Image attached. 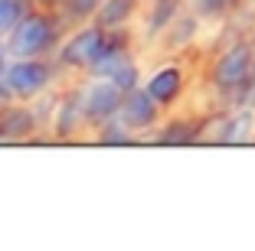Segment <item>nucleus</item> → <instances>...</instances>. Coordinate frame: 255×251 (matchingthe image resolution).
Segmentation results:
<instances>
[{
  "mask_svg": "<svg viewBox=\"0 0 255 251\" xmlns=\"http://www.w3.org/2000/svg\"><path fill=\"white\" fill-rule=\"evenodd\" d=\"M66 33H69V26L59 16V10L36 7L30 16H23L20 26L3 43H7L13 59H53Z\"/></svg>",
  "mask_w": 255,
  "mask_h": 251,
  "instance_id": "f257e3e1",
  "label": "nucleus"
},
{
  "mask_svg": "<svg viewBox=\"0 0 255 251\" xmlns=\"http://www.w3.org/2000/svg\"><path fill=\"white\" fill-rule=\"evenodd\" d=\"M255 75V46L252 39H233L226 46H216L206 59V85L216 98H213L210 108H216L229 91H236L239 85H246L249 79Z\"/></svg>",
  "mask_w": 255,
  "mask_h": 251,
  "instance_id": "f03ea898",
  "label": "nucleus"
},
{
  "mask_svg": "<svg viewBox=\"0 0 255 251\" xmlns=\"http://www.w3.org/2000/svg\"><path fill=\"white\" fill-rule=\"evenodd\" d=\"M105 36L108 30L98 26L95 20L92 23H82V26H72V30L62 36L59 49H56V66H59L62 79H85L89 66L95 62V56L102 52L105 46Z\"/></svg>",
  "mask_w": 255,
  "mask_h": 251,
  "instance_id": "7ed1b4c3",
  "label": "nucleus"
},
{
  "mask_svg": "<svg viewBox=\"0 0 255 251\" xmlns=\"http://www.w3.org/2000/svg\"><path fill=\"white\" fill-rule=\"evenodd\" d=\"M144 88L164 111H177L190 91V66L183 56H164L157 66L144 75Z\"/></svg>",
  "mask_w": 255,
  "mask_h": 251,
  "instance_id": "20e7f679",
  "label": "nucleus"
},
{
  "mask_svg": "<svg viewBox=\"0 0 255 251\" xmlns=\"http://www.w3.org/2000/svg\"><path fill=\"white\" fill-rule=\"evenodd\" d=\"M59 79L62 72L56 59H13L7 75H3V85L10 88L16 101H33L43 91L59 88Z\"/></svg>",
  "mask_w": 255,
  "mask_h": 251,
  "instance_id": "39448f33",
  "label": "nucleus"
},
{
  "mask_svg": "<svg viewBox=\"0 0 255 251\" xmlns=\"http://www.w3.org/2000/svg\"><path fill=\"white\" fill-rule=\"evenodd\" d=\"M82 134H89V121H85L82 104V79H75L59 88V101H56L53 121H49V137L53 141H75Z\"/></svg>",
  "mask_w": 255,
  "mask_h": 251,
  "instance_id": "423d86ee",
  "label": "nucleus"
},
{
  "mask_svg": "<svg viewBox=\"0 0 255 251\" xmlns=\"http://www.w3.org/2000/svg\"><path fill=\"white\" fill-rule=\"evenodd\" d=\"M125 91L115 85L112 79H98V75H85L82 79V104H85V121H89V134L102 127L105 121L118 118Z\"/></svg>",
  "mask_w": 255,
  "mask_h": 251,
  "instance_id": "0eeeda50",
  "label": "nucleus"
},
{
  "mask_svg": "<svg viewBox=\"0 0 255 251\" xmlns=\"http://www.w3.org/2000/svg\"><path fill=\"white\" fill-rule=\"evenodd\" d=\"M26 141H53L39 124L30 101H7L0 108V144H26Z\"/></svg>",
  "mask_w": 255,
  "mask_h": 251,
  "instance_id": "6e6552de",
  "label": "nucleus"
},
{
  "mask_svg": "<svg viewBox=\"0 0 255 251\" xmlns=\"http://www.w3.org/2000/svg\"><path fill=\"white\" fill-rule=\"evenodd\" d=\"M118 118L125 121L131 131L141 137V144L150 141V134L157 131L160 124H164L167 118V111L160 108L154 98H150V91L144 88H134V91H125V101H121V111H118Z\"/></svg>",
  "mask_w": 255,
  "mask_h": 251,
  "instance_id": "1a4fd4ad",
  "label": "nucleus"
},
{
  "mask_svg": "<svg viewBox=\"0 0 255 251\" xmlns=\"http://www.w3.org/2000/svg\"><path fill=\"white\" fill-rule=\"evenodd\" d=\"M203 127H206V111L203 114H173V111H167L164 124L150 134L147 144H160V147H193V144H203Z\"/></svg>",
  "mask_w": 255,
  "mask_h": 251,
  "instance_id": "9d476101",
  "label": "nucleus"
},
{
  "mask_svg": "<svg viewBox=\"0 0 255 251\" xmlns=\"http://www.w3.org/2000/svg\"><path fill=\"white\" fill-rule=\"evenodd\" d=\"M187 10V0H144L141 20H137V39L144 46H157L160 36L170 30V23Z\"/></svg>",
  "mask_w": 255,
  "mask_h": 251,
  "instance_id": "9b49d317",
  "label": "nucleus"
},
{
  "mask_svg": "<svg viewBox=\"0 0 255 251\" xmlns=\"http://www.w3.org/2000/svg\"><path fill=\"white\" fill-rule=\"evenodd\" d=\"M203 30H206V23H203L200 16L187 7L180 16H177V20L170 23V30L160 36L157 49L164 52V56H187L190 49H196V46H200Z\"/></svg>",
  "mask_w": 255,
  "mask_h": 251,
  "instance_id": "f8f14e48",
  "label": "nucleus"
},
{
  "mask_svg": "<svg viewBox=\"0 0 255 251\" xmlns=\"http://www.w3.org/2000/svg\"><path fill=\"white\" fill-rule=\"evenodd\" d=\"M141 10H144V0H102L95 23L105 26V30H128V26H137Z\"/></svg>",
  "mask_w": 255,
  "mask_h": 251,
  "instance_id": "ddd939ff",
  "label": "nucleus"
},
{
  "mask_svg": "<svg viewBox=\"0 0 255 251\" xmlns=\"http://www.w3.org/2000/svg\"><path fill=\"white\" fill-rule=\"evenodd\" d=\"M246 3H249V0H187V7L193 10L206 26H213V30L223 26L226 20H233Z\"/></svg>",
  "mask_w": 255,
  "mask_h": 251,
  "instance_id": "4468645a",
  "label": "nucleus"
},
{
  "mask_svg": "<svg viewBox=\"0 0 255 251\" xmlns=\"http://www.w3.org/2000/svg\"><path fill=\"white\" fill-rule=\"evenodd\" d=\"M92 141L105 144V147H121V144H141V137H137L121 118H112V121H105L102 127L92 131Z\"/></svg>",
  "mask_w": 255,
  "mask_h": 251,
  "instance_id": "2eb2a0df",
  "label": "nucleus"
},
{
  "mask_svg": "<svg viewBox=\"0 0 255 251\" xmlns=\"http://www.w3.org/2000/svg\"><path fill=\"white\" fill-rule=\"evenodd\" d=\"M33 10H36L33 0H0V39H7L20 26L23 16H30Z\"/></svg>",
  "mask_w": 255,
  "mask_h": 251,
  "instance_id": "dca6fc26",
  "label": "nucleus"
},
{
  "mask_svg": "<svg viewBox=\"0 0 255 251\" xmlns=\"http://www.w3.org/2000/svg\"><path fill=\"white\" fill-rule=\"evenodd\" d=\"M98 7H102V0H62L59 16L66 20L69 30H72V26H82V23H92V20H95Z\"/></svg>",
  "mask_w": 255,
  "mask_h": 251,
  "instance_id": "f3484780",
  "label": "nucleus"
},
{
  "mask_svg": "<svg viewBox=\"0 0 255 251\" xmlns=\"http://www.w3.org/2000/svg\"><path fill=\"white\" fill-rule=\"evenodd\" d=\"M144 75H147V72H144L141 59H137V56H134V59H131V62H125V66H121L118 72L112 75V82H115V85H118L121 91H134V88H141V85H144Z\"/></svg>",
  "mask_w": 255,
  "mask_h": 251,
  "instance_id": "a211bd4d",
  "label": "nucleus"
},
{
  "mask_svg": "<svg viewBox=\"0 0 255 251\" xmlns=\"http://www.w3.org/2000/svg\"><path fill=\"white\" fill-rule=\"evenodd\" d=\"M10 62H13V56H10V49H7V43L0 39V82H3V75H7V69H10Z\"/></svg>",
  "mask_w": 255,
  "mask_h": 251,
  "instance_id": "6ab92c4d",
  "label": "nucleus"
},
{
  "mask_svg": "<svg viewBox=\"0 0 255 251\" xmlns=\"http://www.w3.org/2000/svg\"><path fill=\"white\" fill-rule=\"evenodd\" d=\"M36 7H43V10H59L62 7V0H33Z\"/></svg>",
  "mask_w": 255,
  "mask_h": 251,
  "instance_id": "aec40b11",
  "label": "nucleus"
},
{
  "mask_svg": "<svg viewBox=\"0 0 255 251\" xmlns=\"http://www.w3.org/2000/svg\"><path fill=\"white\" fill-rule=\"evenodd\" d=\"M7 101H13V95H10V88L3 85V82H0V108H3Z\"/></svg>",
  "mask_w": 255,
  "mask_h": 251,
  "instance_id": "412c9836",
  "label": "nucleus"
}]
</instances>
